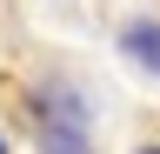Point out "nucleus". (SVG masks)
<instances>
[{"label": "nucleus", "instance_id": "obj_1", "mask_svg": "<svg viewBox=\"0 0 160 154\" xmlns=\"http://www.w3.org/2000/svg\"><path fill=\"white\" fill-rule=\"evenodd\" d=\"M27 114H33V134L47 147H87V107H80L73 87H40V101Z\"/></svg>", "mask_w": 160, "mask_h": 154}, {"label": "nucleus", "instance_id": "obj_2", "mask_svg": "<svg viewBox=\"0 0 160 154\" xmlns=\"http://www.w3.org/2000/svg\"><path fill=\"white\" fill-rule=\"evenodd\" d=\"M120 54H127L140 74H153V81H160V20H147V13L127 20V27H120Z\"/></svg>", "mask_w": 160, "mask_h": 154}]
</instances>
